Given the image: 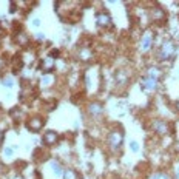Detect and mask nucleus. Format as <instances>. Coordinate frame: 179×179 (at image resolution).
Segmentation results:
<instances>
[{
  "instance_id": "nucleus-1",
  "label": "nucleus",
  "mask_w": 179,
  "mask_h": 179,
  "mask_svg": "<svg viewBox=\"0 0 179 179\" xmlns=\"http://www.w3.org/2000/svg\"><path fill=\"white\" fill-rule=\"evenodd\" d=\"M175 51H176L175 44L172 40H165L164 44L159 46V49H158L156 54H158L159 60H168V59H172L175 56Z\"/></svg>"
},
{
  "instance_id": "nucleus-2",
  "label": "nucleus",
  "mask_w": 179,
  "mask_h": 179,
  "mask_svg": "<svg viewBox=\"0 0 179 179\" xmlns=\"http://www.w3.org/2000/svg\"><path fill=\"white\" fill-rule=\"evenodd\" d=\"M107 140H108V145L111 150H117V148H121V145L124 142V133L121 130H113V131H110Z\"/></svg>"
},
{
  "instance_id": "nucleus-3",
  "label": "nucleus",
  "mask_w": 179,
  "mask_h": 179,
  "mask_svg": "<svg viewBox=\"0 0 179 179\" xmlns=\"http://www.w3.org/2000/svg\"><path fill=\"white\" fill-rule=\"evenodd\" d=\"M96 22L99 26H111V17L107 12H96Z\"/></svg>"
},
{
  "instance_id": "nucleus-4",
  "label": "nucleus",
  "mask_w": 179,
  "mask_h": 179,
  "mask_svg": "<svg viewBox=\"0 0 179 179\" xmlns=\"http://www.w3.org/2000/svg\"><path fill=\"white\" fill-rule=\"evenodd\" d=\"M42 127H44V121L40 117H33L26 122V128L31 130V131H39Z\"/></svg>"
},
{
  "instance_id": "nucleus-5",
  "label": "nucleus",
  "mask_w": 179,
  "mask_h": 179,
  "mask_svg": "<svg viewBox=\"0 0 179 179\" xmlns=\"http://www.w3.org/2000/svg\"><path fill=\"white\" fill-rule=\"evenodd\" d=\"M153 130H154L158 134H167L168 133V125H167L164 121L156 119V121L153 122Z\"/></svg>"
},
{
  "instance_id": "nucleus-6",
  "label": "nucleus",
  "mask_w": 179,
  "mask_h": 179,
  "mask_svg": "<svg viewBox=\"0 0 179 179\" xmlns=\"http://www.w3.org/2000/svg\"><path fill=\"white\" fill-rule=\"evenodd\" d=\"M142 88L148 90V91H153V90L158 88V80H154L151 77H144L142 79Z\"/></svg>"
},
{
  "instance_id": "nucleus-7",
  "label": "nucleus",
  "mask_w": 179,
  "mask_h": 179,
  "mask_svg": "<svg viewBox=\"0 0 179 179\" xmlns=\"http://www.w3.org/2000/svg\"><path fill=\"white\" fill-rule=\"evenodd\" d=\"M57 139H59V136L56 131H46L44 134V144L45 145H54L56 142H57Z\"/></svg>"
},
{
  "instance_id": "nucleus-8",
  "label": "nucleus",
  "mask_w": 179,
  "mask_h": 179,
  "mask_svg": "<svg viewBox=\"0 0 179 179\" xmlns=\"http://www.w3.org/2000/svg\"><path fill=\"white\" fill-rule=\"evenodd\" d=\"M53 68H54V59L51 57V56H48L46 59L42 60V70H44V73H49V71H53Z\"/></svg>"
},
{
  "instance_id": "nucleus-9",
  "label": "nucleus",
  "mask_w": 179,
  "mask_h": 179,
  "mask_svg": "<svg viewBox=\"0 0 179 179\" xmlns=\"http://www.w3.org/2000/svg\"><path fill=\"white\" fill-rule=\"evenodd\" d=\"M88 111H90V114H91V116H99V114H102V113H103V107H102L100 103L94 102V103H90Z\"/></svg>"
},
{
  "instance_id": "nucleus-10",
  "label": "nucleus",
  "mask_w": 179,
  "mask_h": 179,
  "mask_svg": "<svg viewBox=\"0 0 179 179\" xmlns=\"http://www.w3.org/2000/svg\"><path fill=\"white\" fill-rule=\"evenodd\" d=\"M164 17H165V11H164L162 8L158 6V8H153V9H151V19H153V20H162Z\"/></svg>"
},
{
  "instance_id": "nucleus-11",
  "label": "nucleus",
  "mask_w": 179,
  "mask_h": 179,
  "mask_svg": "<svg viewBox=\"0 0 179 179\" xmlns=\"http://www.w3.org/2000/svg\"><path fill=\"white\" fill-rule=\"evenodd\" d=\"M151 48V36L150 34H145L140 40V49L142 51H148Z\"/></svg>"
},
{
  "instance_id": "nucleus-12",
  "label": "nucleus",
  "mask_w": 179,
  "mask_h": 179,
  "mask_svg": "<svg viewBox=\"0 0 179 179\" xmlns=\"http://www.w3.org/2000/svg\"><path fill=\"white\" fill-rule=\"evenodd\" d=\"M63 179H79V175H77V172H76V170L68 168V170H65V172H63Z\"/></svg>"
},
{
  "instance_id": "nucleus-13",
  "label": "nucleus",
  "mask_w": 179,
  "mask_h": 179,
  "mask_svg": "<svg viewBox=\"0 0 179 179\" xmlns=\"http://www.w3.org/2000/svg\"><path fill=\"white\" fill-rule=\"evenodd\" d=\"M161 74H162V73H161V70H159V68H156V67L150 68V71H148V77H151V79H154V80H156Z\"/></svg>"
},
{
  "instance_id": "nucleus-14",
  "label": "nucleus",
  "mask_w": 179,
  "mask_h": 179,
  "mask_svg": "<svg viewBox=\"0 0 179 179\" xmlns=\"http://www.w3.org/2000/svg\"><path fill=\"white\" fill-rule=\"evenodd\" d=\"M51 168H53V173H54L56 176H60V175H62V167H60V164H57L56 161L51 162Z\"/></svg>"
},
{
  "instance_id": "nucleus-15",
  "label": "nucleus",
  "mask_w": 179,
  "mask_h": 179,
  "mask_svg": "<svg viewBox=\"0 0 179 179\" xmlns=\"http://www.w3.org/2000/svg\"><path fill=\"white\" fill-rule=\"evenodd\" d=\"M116 79H117V82H119V84H122V85H124V84L127 82L128 76H127V74H125L124 71H119V73L116 74Z\"/></svg>"
},
{
  "instance_id": "nucleus-16",
  "label": "nucleus",
  "mask_w": 179,
  "mask_h": 179,
  "mask_svg": "<svg viewBox=\"0 0 179 179\" xmlns=\"http://www.w3.org/2000/svg\"><path fill=\"white\" fill-rule=\"evenodd\" d=\"M148 179H170V176L167 173H162V172H158V173H153Z\"/></svg>"
},
{
  "instance_id": "nucleus-17",
  "label": "nucleus",
  "mask_w": 179,
  "mask_h": 179,
  "mask_svg": "<svg viewBox=\"0 0 179 179\" xmlns=\"http://www.w3.org/2000/svg\"><path fill=\"white\" fill-rule=\"evenodd\" d=\"M51 82H53V77H51V76H44V77H42V84H44V85H51Z\"/></svg>"
},
{
  "instance_id": "nucleus-18",
  "label": "nucleus",
  "mask_w": 179,
  "mask_h": 179,
  "mask_svg": "<svg viewBox=\"0 0 179 179\" xmlns=\"http://www.w3.org/2000/svg\"><path fill=\"white\" fill-rule=\"evenodd\" d=\"M130 148L133 150L134 153H137V151H139V144H137L136 140H131V142H130Z\"/></svg>"
},
{
  "instance_id": "nucleus-19",
  "label": "nucleus",
  "mask_w": 179,
  "mask_h": 179,
  "mask_svg": "<svg viewBox=\"0 0 179 179\" xmlns=\"http://www.w3.org/2000/svg\"><path fill=\"white\" fill-rule=\"evenodd\" d=\"M3 85L8 87V88H11V87L14 85V84H12V79H5V80H3Z\"/></svg>"
},
{
  "instance_id": "nucleus-20",
  "label": "nucleus",
  "mask_w": 179,
  "mask_h": 179,
  "mask_svg": "<svg viewBox=\"0 0 179 179\" xmlns=\"http://www.w3.org/2000/svg\"><path fill=\"white\" fill-rule=\"evenodd\" d=\"M5 154L6 156H12V148H5Z\"/></svg>"
},
{
  "instance_id": "nucleus-21",
  "label": "nucleus",
  "mask_w": 179,
  "mask_h": 179,
  "mask_svg": "<svg viewBox=\"0 0 179 179\" xmlns=\"http://www.w3.org/2000/svg\"><path fill=\"white\" fill-rule=\"evenodd\" d=\"M175 179H179V164L176 165V168H175Z\"/></svg>"
},
{
  "instance_id": "nucleus-22",
  "label": "nucleus",
  "mask_w": 179,
  "mask_h": 179,
  "mask_svg": "<svg viewBox=\"0 0 179 179\" xmlns=\"http://www.w3.org/2000/svg\"><path fill=\"white\" fill-rule=\"evenodd\" d=\"M33 25H34V26H39V25H40V20H39V19H34V20H33Z\"/></svg>"
},
{
  "instance_id": "nucleus-23",
  "label": "nucleus",
  "mask_w": 179,
  "mask_h": 179,
  "mask_svg": "<svg viewBox=\"0 0 179 179\" xmlns=\"http://www.w3.org/2000/svg\"><path fill=\"white\" fill-rule=\"evenodd\" d=\"M37 39H40V40H42V39H45V36L42 34V33H37Z\"/></svg>"
},
{
  "instance_id": "nucleus-24",
  "label": "nucleus",
  "mask_w": 179,
  "mask_h": 179,
  "mask_svg": "<svg viewBox=\"0 0 179 179\" xmlns=\"http://www.w3.org/2000/svg\"><path fill=\"white\" fill-rule=\"evenodd\" d=\"M2 137H3V134H2V133H0V140H2Z\"/></svg>"
},
{
  "instance_id": "nucleus-25",
  "label": "nucleus",
  "mask_w": 179,
  "mask_h": 179,
  "mask_svg": "<svg viewBox=\"0 0 179 179\" xmlns=\"http://www.w3.org/2000/svg\"><path fill=\"white\" fill-rule=\"evenodd\" d=\"M176 148H178V150H179V142H178V147H176Z\"/></svg>"
},
{
  "instance_id": "nucleus-26",
  "label": "nucleus",
  "mask_w": 179,
  "mask_h": 179,
  "mask_svg": "<svg viewBox=\"0 0 179 179\" xmlns=\"http://www.w3.org/2000/svg\"><path fill=\"white\" fill-rule=\"evenodd\" d=\"M178 110H179V102H178Z\"/></svg>"
}]
</instances>
